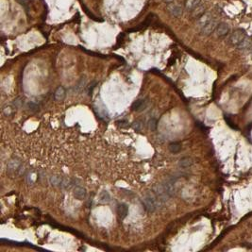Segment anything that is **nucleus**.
Segmentation results:
<instances>
[{
    "mask_svg": "<svg viewBox=\"0 0 252 252\" xmlns=\"http://www.w3.org/2000/svg\"><path fill=\"white\" fill-rule=\"evenodd\" d=\"M200 25H201V33L203 35H210L213 31H215V29L217 27V23L215 20H213L211 18L209 14L201 16L200 20Z\"/></svg>",
    "mask_w": 252,
    "mask_h": 252,
    "instance_id": "1",
    "label": "nucleus"
},
{
    "mask_svg": "<svg viewBox=\"0 0 252 252\" xmlns=\"http://www.w3.org/2000/svg\"><path fill=\"white\" fill-rule=\"evenodd\" d=\"M143 205L146 211L153 212L157 209V199L156 196L152 194H146L143 197Z\"/></svg>",
    "mask_w": 252,
    "mask_h": 252,
    "instance_id": "2",
    "label": "nucleus"
},
{
    "mask_svg": "<svg viewBox=\"0 0 252 252\" xmlns=\"http://www.w3.org/2000/svg\"><path fill=\"white\" fill-rule=\"evenodd\" d=\"M245 38H246V33L242 29H237V30L233 31L231 33V35L230 36V43L232 45L237 46L245 39Z\"/></svg>",
    "mask_w": 252,
    "mask_h": 252,
    "instance_id": "3",
    "label": "nucleus"
},
{
    "mask_svg": "<svg viewBox=\"0 0 252 252\" xmlns=\"http://www.w3.org/2000/svg\"><path fill=\"white\" fill-rule=\"evenodd\" d=\"M230 26L227 23H220L217 25V27L215 29V34L218 37H224L230 31Z\"/></svg>",
    "mask_w": 252,
    "mask_h": 252,
    "instance_id": "4",
    "label": "nucleus"
},
{
    "mask_svg": "<svg viewBox=\"0 0 252 252\" xmlns=\"http://www.w3.org/2000/svg\"><path fill=\"white\" fill-rule=\"evenodd\" d=\"M169 14L175 17H180L182 14V8L179 4H171L168 7Z\"/></svg>",
    "mask_w": 252,
    "mask_h": 252,
    "instance_id": "5",
    "label": "nucleus"
},
{
    "mask_svg": "<svg viewBox=\"0 0 252 252\" xmlns=\"http://www.w3.org/2000/svg\"><path fill=\"white\" fill-rule=\"evenodd\" d=\"M74 196L76 198H78L79 200H83L87 196V192L86 189L81 187V186H77L74 189Z\"/></svg>",
    "mask_w": 252,
    "mask_h": 252,
    "instance_id": "6",
    "label": "nucleus"
},
{
    "mask_svg": "<svg viewBox=\"0 0 252 252\" xmlns=\"http://www.w3.org/2000/svg\"><path fill=\"white\" fill-rule=\"evenodd\" d=\"M65 95H66V91H65L64 88L62 86L58 87L57 90L55 91V94H54L55 99L57 100V101H61V100H64Z\"/></svg>",
    "mask_w": 252,
    "mask_h": 252,
    "instance_id": "7",
    "label": "nucleus"
},
{
    "mask_svg": "<svg viewBox=\"0 0 252 252\" xmlns=\"http://www.w3.org/2000/svg\"><path fill=\"white\" fill-rule=\"evenodd\" d=\"M202 5V2H201V0H189L187 5H186V8L188 10L190 11H195L198 7H200Z\"/></svg>",
    "mask_w": 252,
    "mask_h": 252,
    "instance_id": "8",
    "label": "nucleus"
},
{
    "mask_svg": "<svg viewBox=\"0 0 252 252\" xmlns=\"http://www.w3.org/2000/svg\"><path fill=\"white\" fill-rule=\"evenodd\" d=\"M251 46H252V41H251V39H250V38H248V37H246L245 39L237 45V48L243 50V49H248Z\"/></svg>",
    "mask_w": 252,
    "mask_h": 252,
    "instance_id": "9",
    "label": "nucleus"
},
{
    "mask_svg": "<svg viewBox=\"0 0 252 252\" xmlns=\"http://www.w3.org/2000/svg\"><path fill=\"white\" fill-rule=\"evenodd\" d=\"M117 212H118L119 216L122 219H124L126 216L128 215V212H129V209H128L127 205L126 204H120L117 208Z\"/></svg>",
    "mask_w": 252,
    "mask_h": 252,
    "instance_id": "10",
    "label": "nucleus"
},
{
    "mask_svg": "<svg viewBox=\"0 0 252 252\" xmlns=\"http://www.w3.org/2000/svg\"><path fill=\"white\" fill-rule=\"evenodd\" d=\"M192 165H193L192 160L190 158H188V157H184V158L180 159V161H179V165L181 168H188V167H190Z\"/></svg>",
    "mask_w": 252,
    "mask_h": 252,
    "instance_id": "11",
    "label": "nucleus"
},
{
    "mask_svg": "<svg viewBox=\"0 0 252 252\" xmlns=\"http://www.w3.org/2000/svg\"><path fill=\"white\" fill-rule=\"evenodd\" d=\"M145 100H143V99L137 100V101H135L132 104V109L134 110H141L142 109L145 108Z\"/></svg>",
    "mask_w": 252,
    "mask_h": 252,
    "instance_id": "12",
    "label": "nucleus"
},
{
    "mask_svg": "<svg viewBox=\"0 0 252 252\" xmlns=\"http://www.w3.org/2000/svg\"><path fill=\"white\" fill-rule=\"evenodd\" d=\"M181 149V145L179 143H172L169 145V150H170V152L176 154V153H179Z\"/></svg>",
    "mask_w": 252,
    "mask_h": 252,
    "instance_id": "13",
    "label": "nucleus"
},
{
    "mask_svg": "<svg viewBox=\"0 0 252 252\" xmlns=\"http://www.w3.org/2000/svg\"><path fill=\"white\" fill-rule=\"evenodd\" d=\"M20 166V161H16V160H14V161H10L9 162V169L10 170H17Z\"/></svg>",
    "mask_w": 252,
    "mask_h": 252,
    "instance_id": "14",
    "label": "nucleus"
},
{
    "mask_svg": "<svg viewBox=\"0 0 252 252\" xmlns=\"http://www.w3.org/2000/svg\"><path fill=\"white\" fill-rule=\"evenodd\" d=\"M50 183H51L52 185H60L61 183V179L57 177V176H52L51 178H50Z\"/></svg>",
    "mask_w": 252,
    "mask_h": 252,
    "instance_id": "15",
    "label": "nucleus"
},
{
    "mask_svg": "<svg viewBox=\"0 0 252 252\" xmlns=\"http://www.w3.org/2000/svg\"><path fill=\"white\" fill-rule=\"evenodd\" d=\"M3 112H4V114L7 115V116H10L12 113H14V108H12L11 106H7L5 107V109L3 110Z\"/></svg>",
    "mask_w": 252,
    "mask_h": 252,
    "instance_id": "16",
    "label": "nucleus"
},
{
    "mask_svg": "<svg viewBox=\"0 0 252 252\" xmlns=\"http://www.w3.org/2000/svg\"><path fill=\"white\" fill-rule=\"evenodd\" d=\"M149 128H150L151 130H153V131H155L157 130V120L156 119L153 118V119H151L149 121Z\"/></svg>",
    "mask_w": 252,
    "mask_h": 252,
    "instance_id": "17",
    "label": "nucleus"
},
{
    "mask_svg": "<svg viewBox=\"0 0 252 252\" xmlns=\"http://www.w3.org/2000/svg\"><path fill=\"white\" fill-rule=\"evenodd\" d=\"M100 200L101 201H109L110 200V195L108 194V192H103L100 196Z\"/></svg>",
    "mask_w": 252,
    "mask_h": 252,
    "instance_id": "18",
    "label": "nucleus"
},
{
    "mask_svg": "<svg viewBox=\"0 0 252 252\" xmlns=\"http://www.w3.org/2000/svg\"><path fill=\"white\" fill-rule=\"evenodd\" d=\"M167 2H171V1H173V0H166Z\"/></svg>",
    "mask_w": 252,
    "mask_h": 252,
    "instance_id": "19",
    "label": "nucleus"
},
{
    "mask_svg": "<svg viewBox=\"0 0 252 252\" xmlns=\"http://www.w3.org/2000/svg\"><path fill=\"white\" fill-rule=\"evenodd\" d=\"M251 54H252V51H251Z\"/></svg>",
    "mask_w": 252,
    "mask_h": 252,
    "instance_id": "20",
    "label": "nucleus"
}]
</instances>
